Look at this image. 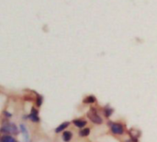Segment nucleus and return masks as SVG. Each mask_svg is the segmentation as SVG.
Listing matches in <instances>:
<instances>
[{
	"mask_svg": "<svg viewBox=\"0 0 157 142\" xmlns=\"http://www.w3.org/2000/svg\"><path fill=\"white\" fill-rule=\"evenodd\" d=\"M29 118L33 122H39L40 121L39 116H38V111H37L35 108H32L31 113H30V115H29Z\"/></svg>",
	"mask_w": 157,
	"mask_h": 142,
	"instance_id": "4",
	"label": "nucleus"
},
{
	"mask_svg": "<svg viewBox=\"0 0 157 142\" xmlns=\"http://www.w3.org/2000/svg\"><path fill=\"white\" fill-rule=\"evenodd\" d=\"M71 139H72V133H71V132H69V131L63 132V141L68 142V141L71 140Z\"/></svg>",
	"mask_w": 157,
	"mask_h": 142,
	"instance_id": "7",
	"label": "nucleus"
},
{
	"mask_svg": "<svg viewBox=\"0 0 157 142\" xmlns=\"http://www.w3.org/2000/svg\"><path fill=\"white\" fill-rule=\"evenodd\" d=\"M130 135L131 137V139H137L140 136V132L137 131L135 129H131L130 130Z\"/></svg>",
	"mask_w": 157,
	"mask_h": 142,
	"instance_id": "10",
	"label": "nucleus"
},
{
	"mask_svg": "<svg viewBox=\"0 0 157 142\" xmlns=\"http://www.w3.org/2000/svg\"><path fill=\"white\" fill-rule=\"evenodd\" d=\"M69 124H70V123L69 122H64V123H63L62 125H60L56 129H55V132H56V133H59V132H61V131H63V130H64L66 128V127L69 126Z\"/></svg>",
	"mask_w": 157,
	"mask_h": 142,
	"instance_id": "6",
	"label": "nucleus"
},
{
	"mask_svg": "<svg viewBox=\"0 0 157 142\" xmlns=\"http://www.w3.org/2000/svg\"><path fill=\"white\" fill-rule=\"evenodd\" d=\"M87 117H88L94 124H96V125L102 124V119H101V117L98 115V112L96 111V109L94 107H91L90 110L87 112Z\"/></svg>",
	"mask_w": 157,
	"mask_h": 142,
	"instance_id": "2",
	"label": "nucleus"
},
{
	"mask_svg": "<svg viewBox=\"0 0 157 142\" xmlns=\"http://www.w3.org/2000/svg\"><path fill=\"white\" fill-rule=\"evenodd\" d=\"M90 134V129L89 128H85L79 131V136L80 137H86Z\"/></svg>",
	"mask_w": 157,
	"mask_h": 142,
	"instance_id": "11",
	"label": "nucleus"
},
{
	"mask_svg": "<svg viewBox=\"0 0 157 142\" xmlns=\"http://www.w3.org/2000/svg\"><path fill=\"white\" fill-rule=\"evenodd\" d=\"M4 113H5V115H7L6 116H7V117H10V116H11V115H10V113H7V112H4Z\"/></svg>",
	"mask_w": 157,
	"mask_h": 142,
	"instance_id": "15",
	"label": "nucleus"
},
{
	"mask_svg": "<svg viewBox=\"0 0 157 142\" xmlns=\"http://www.w3.org/2000/svg\"><path fill=\"white\" fill-rule=\"evenodd\" d=\"M0 142H16V140L14 139L11 136H3L1 139H0Z\"/></svg>",
	"mask_w": 157,
	"mask_h": 142,
	"instance_id": "8",
	"label": "nucleus"
},
{
	"mask_svg": "<svg viewBox=\"0 0 157 142\" xmlns=\"http://www.w3.org/2000/svg\"><path fill=\"white\" fill-rule=\"evenodd\" d=\"M95 102H96V98L94 96H92V95L87 96L86 98L84 99V102L85 103H93Z\"/></svg>",
	"mask_w": 157,
	"mask_h": 142,
	"instance_id": "9",
	"label": "nucleus"
},
{
	"mask_svg": "<svg viewBox=\"0 0 157 142\" xmlns=\"http://www.w3.org/2000/svg\"><path fill=\"white\" fill-rule=\"evenodd\" d=\"M20 129H21V132L23 134H24V136H25V139H26V140L28 141V132H27V129H26V127H25V126L24 125H21L20 126Z\"/></svg>",
	"mask_w": 157,
	"mask_h": 142,
	"instance_id": "12",
	"label": "nucleus"
},
{
	"mask_svg": "<svg viewBox=\"0 0 157 142\" xmlns=\"http://www.w3.org/2000/svg\"><path fill=\"white\" fill-rule=\"evenodd\" d=\"M108 125L111 127V132L115 135H122L124 133V127L121 124L119 123H115L113 124L112 122H108Z\"/></svg>",
	"mask_w": 157,
	"mask_h": 142,
	"instance_id": "3",
	"label": "nucleus"
},
{
	"mask_svg": "<svg viewBox=\"0 0 157 142\" xmlns=\"http://www.w3.org/2000/svg\"><path fill=\"white\" fill-rule=\"evenodd\" d=\"M36 103H37V106H40L41 103H42V97L41 96H38L36 100Z\"/></svg>",
	"mask_w": 157,
	"mask_h": 142,
	"instance_id": "13",
	"label": "nucleus"
},
{
	"mask_svg": "<svg viewBox=\"0 0 157 142\" xmlns=\"http://www.w3.org/2000/svg\"><path fill=\"white\" fill-rule=\"evenodd\" d=\"M1 132L2 133H7V134L17 135L18 131L17 126L14 124H11V123L9 122H4L1 126Z\"/></svg>",
	"mask_w": 157,
	"mask_h": 142,
	"instance_id": "1",
	"label": "nucleus"
},
{
	"mask_svg": "<svg viewBox=\"0 0 157 142\" xmlns=\"http://www.w3.org/2000/svg\"><path fill=\"white\" fill-rule=\"evenodd\" d=\"M111 113H112L111 109H109V108H106L105 109V115L107 116V117H108L110 115H111Z\"/></svg>",
	"mask_w": 157,
	"mask_h": 142,
	"instance_id": "14",
	"label": "nucleus"
},
{
	"mask_svg": "<svg viewBox=\"0 0 157 142\" xmlns=\"http://www.w3.org/2000/svg\"><path fill=\"white\" fill-rule=\"evenodd\" d=\"M73 124H75L77 127H80V128H82V127H84L86 125V121L85 120H81V119H76V120H73Z\"/></svg>",
	"mask_w": 157,
	"mask_h": 142,
	"instance_id": "5",
	"label": "nucleus"
}]
</instances>
